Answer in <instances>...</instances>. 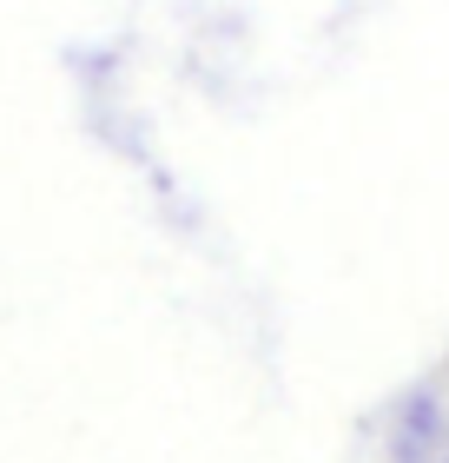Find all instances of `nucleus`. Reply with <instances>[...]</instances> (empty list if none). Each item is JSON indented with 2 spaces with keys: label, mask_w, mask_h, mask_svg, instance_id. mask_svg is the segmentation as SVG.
Masks as SVG:
<instances>
[]
</instances>
